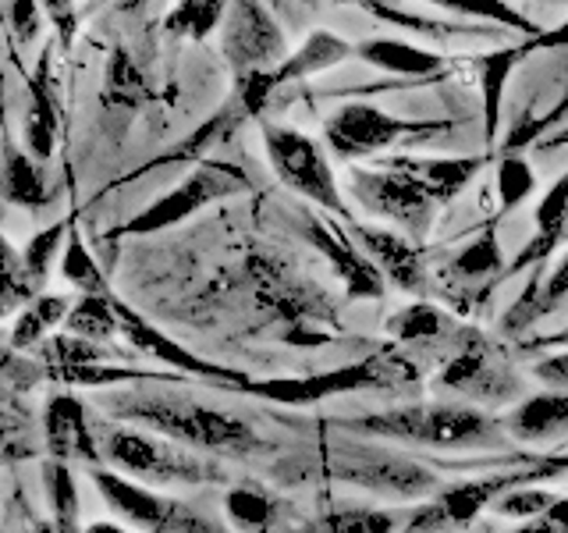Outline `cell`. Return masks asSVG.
Segmentation results:
<instances>
[{
	"mask_svg": "<svg viewBox=\"0 0 568 533\" xmlns=\"http://www.w3.org/2000/svg\"><path fill=\"white\" fill-rule=\"evenodd\" d=\"M245 189V174L227 168V164H200L195 168L182 185H174L171 192H164L153 207H146L142 213L129 224H121L114 235H150V231H164V228H174L189 221L192 213H200L203 207L224 200V195Z\"/></svg>",
	"mask_w": 568,
	"mask_h": 533,
	"instance_id": "8fae6325",
	"label": "cell"
},
{
	"mask_svg": "<svg viewBox=\"0 0 568 533\" xmlns=\"http://www.w3.org/2000/svg\"><path fill=\"white\" fill-rule=\"evenodd\" d=\"M565 239H568V171L544 192V200L537 207V228H532V239L523 245V253L515 257L511 271H526V266L544 263L558 249V242H565Z\"/></svg>",
	"mask_w": 568,
	"mask_h": 533,
	"instance_id": "44dd1931",
	"label": "cell"
},
{
	"mask_svg": "<svg viewBox=\"0 0 568 533\" xmlns=\"http://www.w3.org/2000/svg\"><path fill=\"white\" fill-rule=\"evenodd\" d=\"M43 484H47L50 505H53V523H58V533H82V526H79V491H75V476H71L68 462L47 459Z\"/></svg>",
	"mask_w": 568,
	"mask_h": 533,
	"instance_id": "d590c367",
	"label": "cell"
},
{
	"mask_svg": "<svg viewBox=\"0 0 568 533\" xmlns=\"http://www.w3.org/2000/svg\"><path fill=\"white\" fill-rule=\"evenodd\" d=\"M224 26V50L227 61L239 71H260L284 58V40L274 18L266 14L260 0H231Z\"/></svg>",
	"mask_w": 568,
	"mask_h": 533,
	"instance_id": "2e32d148",
	"label": "cell"
},
{
	"mask_svg": "<svg viewBox=\"0 0 568 533\" xmlns=\"http://www.w3.org/2000/svg\"><path fill=\"white\" fill-rule=\"evenodd\" d=\"M348 434L395 441V444H423V449H490L505 438V423L484 413L479 405H395L384 413H366L342 423Z\"/></svg>",
	"mask_w": 568,
	"mask_h": 533,
	"instance_id": "7a4b0ae2",
	"label": "cell"
},
{
	"mask_svg": "<svg viewBox=\"0 0 568 533\" xmlns=\"http://www.w3.org/2000/svg\"><path fill=\"white\" fill-rule=\"evenodd\" d=\"M71 310L68 295H36L22 313H14V328H11V349L26 352V349H40L53 328L64 324V316Z\"/></svg>",
	"mask_w": 568,
	"mask_h": 533,
	"instance_id": "f546056e",
	"label": "cell"
},
{
	"mask_svg": "<svg viewBox=\"0 0 568 533\" xmlns=\"http://www.w3.org/2000/svg\"><path fill=\"white\" fill-rule=\"evenodd\" d=\"M408 378H413V373H408L405 360H398V355H390V352H377V355H369V360L337 366L327 373H313V378L245 381L242 391L266 402H277V405H313L334 395H348V391H387V388H398Z\"/></svg>",
	"mask_w": 568,
	"mask_h": 533,
	"instance_id": "8992f818",
	"label": "cell"
},
{
	"mask_svg": "<svg viewBox=\"0 0 568 533\" xmlns=\"http://www.w3.org/2000/svg\"><path fill=\"white\" fill-rule=\"evenodd\" d=\"M402 164L413 171L419 182L430 189L437 203H452L455 195L473 182V174L479 171L476 157H462V160H413V157H398Z\"/></svg>",
	"mask_w": 568,
	"mask_h": 533,
	"instance_id": "4dcf8cb0",
	"label": "cell"
},
{
	"mask_svg": "<svg viewBox=\"0 0 568 533\" xmlns=\"http://www.w3.org/2000/svg\"><path fill=\"white\" fill-rule=\"evenodd\" d=\"M558 502V494H550V491H537V487H511V491H505L497 502L490 505L501 520H532V515H540V512H547L550 505Z\"/></svg>",
	"mask_w": 568,
	"mask_h": 533,
	"instance_id": "b9f144b4",
	"label": "cell"
},
{
	"mask_svg": "<svg viewBox=\"0 0 568 533\" xmlns=\"http://www.w3.org/2000/svg\"><path fill=\"white\" fill-rule=\"evenodd\" d=\"M43 444L50 459L68 462V466H97L100 462V441H97V423L89 420V405L71 395V391H58L43 405Z\"/></svg>",
	"mask_w": 568,
	"mask_h": 533,
	"instance_id": "9a60e30c",
	"label": "cell"
},
{
	"mask_svg": "<svg viewBox=\"0 0 568 533\" xmlns=\"http://www.w3.org/2000/svg\"><path fill=\"white\" fill-rule=\"evenodd\" d=\"M511 533H568V497H558L547 512L523 520Z\"/></svg>",
	"mask_w": 568,
	"mask_h": 533,
	"instance_id": "f6af8a7d",
	"label": "cell"
},
{
	"mask_svg": "<svg viewBox=\"0 0 568 533\" xmlns=\"http://www.w3.org/2000/svg\"><path fill=\"white\" fill-rule=\"evenodd\" d=\"M82 533H132L124 523H118V520H100V523H89V526H82Z\"/></svg>",
	"mask_w": 568,
	"mask_h": 533,
	"instance_id": "681fc988",
	"label": "cell"
},
{
	"mask_svg": "<svg viewBox=\"0 0 568 533\" xmlns=\"http://www.w3.org/2000/svg\"><path fill=\"white\" fill-rule=\"evenodd\" d=\"M532 47H550V50H565L568 47V22H561L558 29H550V32H544V36H537V43Z\"/></svg>",
	"mask_w": 568,
	"mask_h": 533,
	"instance_id": "c3c4849f",
	"label": "cell"
},
{
	"mask_svg": "<svg viewBox=\"0 0 568 533\" xmlns=\"http://www.w3.org/2000/svg\"><path fill=\"white\" fill-rule=\"evenodd\" d=\"M568 431V391H540L515 402L505 416V434L519 441H547Z\"/></svg>",
	"mask_w": 568,
	"mask_h": 533,
	"instance_id": "7402d4cb",
	"label": "cell"
},
{
	"mask_svg": "<svg viewBox=\"0 0 568 533\" xmlns=\"http://www.w3.org/2000/svg\"><path fill=\"white\" fill-rule=\"evenodd\" d=\"M448 271H452V281H455V284H466V289H469V302H473V292L479 289V284H487V281H494V278H501V271H505L501 242H497V231L487 228L479 239H473V242L462 245L458 253L452 257Z\"/></svg>",
	"mask_w": 568,
	"mask_h": 533,
	"instance_id": "83f0119b",
	"label": "cell"
},
{
	"mask_svg": "<svg viewBox=\"0 0 568 533\" xmlns=\"http://www.w3.org/2000/svg\"><path fill=\"white\" fill-rule=\"evenodd\" d=\"M40 355L50 366H79V363H129L132 355L124 352L121 345H103V342H89V338L79 334H50L47 342L40 345Z\"/></svg>",
	"mask_w": 568,
	"mask_h": 533,
	"instance_id": "d6a6232c",
	"label": "cell"
},
{
	"mask_svg": "<svg viewBox=\"0 0 568 533\" xmlns=\"http://www.w3.org/2000/svg\"><path fill=\"white\" fill-rule=\"evenodd\" d=\"M0 29H4V8H0Z\"/></svg>",
	"mask_w": 568,
	"mask_h": 533,
	"instance_id": "db71d44e",
	"label": "cell"
},
{
	"mask_svg": "<svg viewBox=\"0 0 568 533\" xmlns=\"http://www.w3.org/2000/svg\"><path fill=\"white\" fill-rule=\"evenodd\" d=\"M398 512L390 509H366V505H331L316 512L313 520L295 523L292 533H395Z\"/></svg>",
	"mask_w": 568,
	"mask_h": 533,
	"instance_id": "4316f807",
	"label": "cell"
},
{
	"mask_svg": "<svg viewBox=\"0 0 568 533\" xmlns=\"http://www.w3.org/2000/svg\"><path fill=\"white\" fill-rule=\"evenodd\" d=\"M348 182H352L355 200H359L373 218L395 221L416 239H423L426 231H430L440 203L398 157L384 160L381 168H348Z\"/></svg>",
	"mask_w": 568,
	"mask_h": 533,
	"instance_id": "ba28073f",
	"label": "cell"
},
{
	"mask_svg": "<svg viewBox=\"0 0 568 533\" xmlns=\"http://www.w3.org/2000/svg\"><path fill=\"white\" fill-rule=\"evenodd\" d=\"M0 192L4 200L22 207V210H43L50 203V182L43 164H36V157H29L18 147H4V174H0Z\"/></svg>",
	"mask_w": 568,
	"mask_h": 533,
	"instance_id": "484cf974",
	"label": "cell"
},
{
	"mask_svg": "<svg viewBox=\"0 0 568 533\" xmlns=\"http://www.w3.org/2000/svg\"><path fill=\"white\" fill-rule=\"evenodd\" d=\"M529 480H532L529 473H497V476L462 480V484L437 491L430 502L408 515L405 533H462V530H469L479 520V512H487L505 491L523 487Z\"/></svg>",
	"mask_w": 568,
	"mask_h": 533,
	"instance_id": "7c38bea8",
	"label": "cell"
},
{
	"mask_svg": "<svg viewBox=\"0 0 568 533\" xmlns=\"http://www.w3.org/2000/svg\"><path fill=\"white\" fill-rule=\"evenodd\" d=\"M114 292L106 295H82L71 302V310L64 316L61 331L68 334H79V338H89V342H103V345H114V338L121 334V324H118V313H114Z\"/></svg>",
	"mask_w": 568,
	"mask_h": 533,
	"instance_id": "1f68e13d",
	"label": "cell"
},
{
	"mask_svg": "<svg viewBox=\"0 0 568 533\" xmlns=\"http://www.w3.org/2000/svg\"><path fill=\"white\" fill-rule=\"evenodd\" d=\"M224 515L235 533H292L295 512L288 502L260 487H231L224 494Z\"/></svg>",
	"mask_w": 568,
	"mask_h": 533,
	"instance_id": "d6986e66",
	"label": "cell"
},
{
	"mask_svg": "<svg viewBox=\"0 0 568 533\" xmlns=\"http://www.w3.org/2000/svg\"><path fill=\"white\" fill-rule=\"evenodd\" d=\"M565 299H568V253H565L555 266H550L547 278H537V281H532L529 289L523 292V299L508 310L505 328H508L511 334L529 331L540 316H547L550 310H558Z\"/></svg>",
	"mask_w": 568,
	"mask_h": 533,
	"instance_id": "cb8c5ba5",
	"label": "cell"
},
{
	"mask_svg": "<svg viewBox=\"0 0 568 533\" xmlns=\"http://www.w3.org/2000/svg\"><path fill=\"white\" fill-rule=\"evenodd\" d=\"M85 470L114 520L135 533H235L200 505L182 502V497H171L146 484H135V480L114 473L103 462Z\"/></svg>",
	"mask_w": 568,
	"mask_h": 533,
	"instance_id": "277c9868",
	"label": "cell"
},
{
	"mask_svg": "<svg viewBox=\"0 0 568 533\" xmlns=\"http://www.w3.org/2000/svg\"><path fill=\"white\" fill-rule=\"evenodd\" d=\"M523 50L519 47H505V50H490L479 58V86H484V139L487 147L497 142V129H501V100H505V86L511 68L519 64Z\"/></svg>",
	"mask_w": 568,
	"mask_h": 533,
	"instance_id": "f1b7e54d",
	"label": "cell"
},
{
	"mask_svg": "<svg viewBox=\"0 0 568 533\" xmlns=\"http://www.w3.org/2000/svg\"><path fill=\"white\" fill-rule=\"evenodd\" d=\"M348 235L355 239V245L373 260V266L381 271V278L398 289L405 295H426V284H430V274H426L423 253L413 239H405L395 228H381V224H348Z\"/></svg>",
	"mask_w": 568,
	"mask_h": 533,
	"instance_id": "5bb4252c",
	"label": "cell"
},
{
	"mask_svg": "<svg viewBox=\"0 0 568 533\" xmlns=\"http://www.w3.org/2000/svg\"><path fill=\"white\" fill-rule=\"evenodd\" d=\"M348 53V43L337 40V36L331 32H313L306 43H302V50H295L288 61H284L277 71H271L274 76V86L281 82H292V79H306V76H316V71H324L331 64H337Z\"/></svg>",
	"mask_w": 568,
	"mask_h": 533,
	"instance_id": "836d02e7",
	"label": "cell"
},
{
	"mask_svg": "<svg viewBox=\"0 0 568 533\" xmlns=\"http://www.w3.org/2000/svg\"><path fill=\"white\" fill-rule=\"evenodd\" d=\"M100 462L114 473L135 480L146 487H200V484H224L227 473L203 452H192L171 438L129 423H103L97 426Z\"/></svg>",
	"mask_w": 568,
	"mask_h": 533,
	"instance_id": "3957f363",
	"label": "cell"
},
{
	"mask_svg": "<svg viewBox=\"0 0 568 533\" xmlns=\"http://www.w3.org/2000/svg\"><path fill=\"white\" fill-rule=\"evenodd\" d=\"M558 342H561V345H568V331H565V334H558Z\"/></svg>",
	"mask_w": 568,
	"mask_h": 533,
	"instance_id": "f907efd6",
	"label": "cell"
},
{
	"mask_svg": "<svg viewBox=\"0 0 568 533\" xmlns=\"http://www.w3.org/2000/svg\"><path fill=\"white\" fill-rule=\"evenodd\" d=\"M50 381L68 384V388H111V384H171L182 381V373H160V370H139L132 363H79V366H50L47 370Z\"/></svg>",
	"mask_w": 568,
	"mask_h": 533,
	"instance_id": "603a6c76",
	"label": "cell"
},
{
	"mask_svg": "<svg viewBox=\"0 0 568 533\" xmlns=\"http://www.w3.org/2000/svg\"><path fill=\"white\" fill-rule=\"evenodd\" d=\"M64 231H68V224L64 221H58V224H50V228H43V231H36V235L26 242V249H22V263H26V271H29V278H32V284L36 289H43V281H47V274H50V266L58 263V257L64 253Z\"/></svg>",
	"mask_w": 568,
	"mask_h": 533,
	"instance_id": "74e56055",
	"label": "cell"
},
{
	"mask_svg": "<svg viewBox=\"0 0 568 533\" xmlns=\"http://www.w3.org/2000/svg\"><path fill=\"white\" fill-rule=\"evenodd\" d=\"M532 189H537V174H532L529 160L508 153L501 164H497V195H501V213L519 207Z\"/></svg>",
	"mask_w": 568,
	"mask_h": 533,
	"instance_id": "ab89813d",
	"label": "cell"
},
{
	"mask_svg": "<svg viewBox=\"0 0 568 533\" xmlns=\"http://www.w3.org/2000/svg\"><path fill=\"white\" fill-rule=\"evenodd\" d=\"M532 378L544 381L550 391H568V349L550 352L544 360L532 363Z\"/></svg>",
	"mask_w": 568,
	"mask_h": 533,
	"instance_id": "bcb514c9",
	"label": "cell"
},
{
	"mask_svg": "<svg viewBox=\"0 0 568 533\" xmlns=\"http://www.w3.org/2000/svg\"><path fill=\"white\" fill-rule=\"evenodd\" d=\"M306 239L327 257L334 266V274L345 281V289L352 299H384L387 295V281L381 271L373 266V260L363 253L355 239L348 235V228L327 218H306Z\"/></svg>",
	"mask_w": 568,
	"mask_h": 533,
	"instance_id": "e0dca14e",
	"label": "cell"
},
{
	"mask_svg": "<svg viewBox=\"0 0 568 533\" xmlns=\"http://www.w3.org/2000/svg\"><path fill=\"white\" fill-rule=\"evenodd\" d=\"M558 142H568V129H565V132L558 135Z\"/></svg>",
	"mask_w": 568,
	"mask_h": 533,
	"instance_id": "f5cc1de1",
	"label": "cell"
},
{
	"mask_svg": "<svg viewBox=\"0 0 568 533\" xmlns=\"http://www.w3.org/2000/svg\"><path fill=\"white\" fill-rule=\"evenodd\" d=\"M36 295H40V289H36L26 271L22 249H14L11 239L0 235V320L22 313Z\"/></svg>",
	"mask_w": 568,
	"mask_h": 533,
	"instance_id": "e575fe53",
	"label": "cell"
},
{
	"mask_svg": "<svg viewBox=\"0 0 568 533\" xmlns=\"http://www.w3.org/2000/svg\"><path fill=\"white\" fill-rule=\"evenodd\" d=\"M4 18H8V29L14 32L18 43H32L43 29V11L36 0H11Z\"/></svg>",
	"mask_w": 568,
	"mask_h": 533,
	"instance_id": "ee69618b",
	"label": "cell"
},
{
	"mask_svg": "<svg viewBox=\"0 0 568 533\" xmlns=\"http://www.w3.org/2000/svg\"><path fill=\"white\" fill-rule=\"evenodd\" d=\"M43 8L50 14V22L58 26L64 47L71 43V36H75V0H43Z\"/></svg>",
	"mask_w": 568,
	"mask_h": 533,
	"instance_id": "7dc6e473",
	"label": "cell"
},
{
	"mask_svg": "<svg viewBox=\"0 0 568 533\" xmlns=\"http://www.w3.org/2000/svg\"><path fill=\"white\" fill-rule=\"evenodd\" d=\"M426 4L455 11V14H466V18H479V22H497V26H511L519 32H537L519 11L508 8L505 0H426Z\"/></svg>",
	"mask_w": 568,
	"mask_h": 533,
	"instance_id": "f35d334b",
	"label": "cell"
},
{
	"mask_svg": "<svg viewBox=\"0 0 568 533\" xmlns=\"http://www.w3.org/2000/svg\"><path fill=\"white\" fill-rule=\"evenodd\" d=\"M359 58L369 61L373 68L390 71V76H405V79H430L444 68L440 53L423 50L405 40H366L359 47Z\"/></svg>",
	"mask_w": 568,
	"mask_h": 533,
	"instance_id": "d4e9b609",
	"label": "cell"
},
{
	"mask_svg": "<svg viewBox=\"0 0 568 533\" xmlns=\"http://www.w3.org/2000/svg\"><path fill=\"white\" fill-rule=\"evenodd\" d=\"M61 278L68 284H75L82 295H106L111 292V284H106L93 253H89L79 235H68V249L61 253Z\"/></svg>",
	"mask_w": 568,
	"mask_h": 533,
	"instance_id": "8d00e7d4",
	"label": "cell"
},
{
	"mask_svg": "<svg viewBox=\"0 0 568 533\" xmlns=\"http://www.w3.org/2000/svg\"><path fill=\"white\" fill-rule=\"evenodd\" d=\"M29 118H26V153L36 160H50L53 139H58V118H61V97H58V79L50 76V53L40 58V68L29 82Z\"/></svg>",
	"mask_w": 568,
	"mask_h": 533,
	"instance_id": "ffe728a7",
	"label": "cell"
},
{
	"mask_svg": "<svg viewBox=\"0 0 568 533\" xmlns=\"http://www.w3.org/2000/svg\"><path fill=\"white\" fill-rule=\"evenodd\" d=\"M227 4H231V0H182V4H178L174 14H171V29L174 32H189V36H195V40H203V36L224 18Z\"/></svg>",
	"mask_w": 568,
	"mask_h": 533,
	"instance_id": "60d3db41",
	"label": "cell"
},
{
	"mask_svg": "<svg viewBox=\"0 0 568 533\" xmlns=\"http://www.w3.org/2000/svg\"><path fill=\"white\" fill-rule=\"evenodd\" d=\"M111 302H114V313H118V324H121V338L132 345V352L150 355V360H156V363H168L174 373H182V378L189 373V378L221 381V384H235V388H242L248 381V378H242V373H235V370H224L217 363H206V360H200V355H192L182 342H174L171 334L153 328L146 316H139L129 306V302H121L118 295Z\"/></svg>",
	"mask_w": 568,
	"mask_h": 533,
	"instance_id": "4fadbf2b",
	"label": "cell"
},
{
	"mask_svg": "<svg viewBox=\"0 0 568 533\" xmlns=\"http://www.w3.org/2000/svg\"><path fill=\"white\" fill-rule=\"evenodd\" d=\"M437 384L473 399V405H508L526 399L523 373L505 360L501 349L487 334H479L473 328L444 355Z\"/></svg>",
	"mask_w": 568,
	"mask_h": 533,
	"instance_id": "52a82bcc",
	"label": "cell"
},
{
	"mask_svg": "<svg viewBox=\"0 0 568 533\" xmlns=\"http://www.w3.org/2000/svg\"><path fill=\"white\" fill-rule=\"evenodd\" d=\"M320 470L331 480H342L366 494L387 497V502H423L440 491V480L419 466L416 459L369 444H342L320 459Z\"/></svg>",
	"mask_w": 568,
	"mask_h": 533,
	"instance_id": "5b68a950",
	"label": "cell"
},
{
	"mask_svg": "<svg viewBox=\"0 0 568 533\" xmlns=\"http://www.w3.org/2000/svg\"><path fill=\"white\" fill-rule=\"evenodd\" d=\"M434 132H444L440 121H402L395 114L381 111L373 103H345L327 118L324 139L334 157L359 160L381 150H390L405 139H430Z\"/></svg>",
	"mask_w": 568,
	"mask_h": 533,
	"instance_id": "30bf717a",
	"label": "cell"
},
{
	"mask_svg": "<svg viewBox=\"0 0 568 533\" xmlns=\"http://www.w3.org/2000/svg\"><path fill=\"white\" fill-rule=\"evenodd\" d=\"M462 533H494V530H462Z\"/></svg>",
	"mask_w": 568,
	"mask_h": 533,
	"instance_id": "816d5d0a",
	"label": "cell"
},
{
	"mask_svg": "<svg viewBox=\"0 0 568 533\" xmlns=\"http://www.w3.org/2000/svg\"><path fill=\"white\" fill-rule=\"evenodd\" d=\"M387 331L395 334L402 345H408V349L444 352V355H448L462 342V334H466L469 328H458L448 313H444L440 306H434V302L416 299L413 306H405L402 313H395V316L387 320Z\"/></svg>",
	"mask_w": 568,
	"mask_h": 533,
	"instance_id": "ac0fdd59",
	"label": "cell"
},
{
	"mask_svg": "<svg viewBox=\"0 0 568 533\" xmlns=\"http://www.w3.org/2000/svg\"><path fill=\"white\" fill-rule=\"evenodd\" d=\"M106 100L111 103H129L135 107L139 100H146V82L132 68V61L118 53L114 64H111V79H106Z\"/></svg>",
	"mask_w": 568,
	"mask_h": 533,
	"instance_id": "7bdbcfd3",
	"label": "cell"
},
{
	"mask_svg": "<svg viewBox=\"0 0 568 533\" xmlns=\"http://www.w3.org/2000/svg\"><path fill=\"white\" fill-rule=\"evenodd\" d=\"M97 405L121 423L142 426V431H153L160 438H171L203 455L248 459L266 449V441L248 420L224 413V409H213L192 395H178V391H156L150 384H132L124 391L100 395Z\"/></svg>",
	"mask_w": 568,
	"mask_h": 533,
	"instance_id": "6da1fadb",
	"label": "cell"
},
{
	"mask_svg": "<svg viewBox=\"0 0 568 533\" xmlns=\"http://www.w3.org/2000/svg\"><path fill=\"white\" fill-rule=\"evenodd\" d=\"M263 147L271 157V168L292 192H298L302 200H310L316 207L331 210L334 218L352 221L348 207L342 200V189H337V178L331 171V160L316 142L298 132V129H284V124H266L263 129Z\"/></svg>",
	"mask_w": 568,
	"mask_h": 533,
	"instance_id": "9c48e42d",
	"label": "cell"
}]
</instances>
